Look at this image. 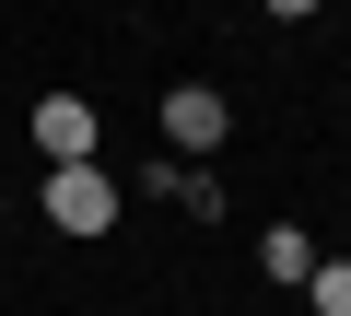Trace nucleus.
Wrapping results in <instances>:
<instances>
[{
    "label": "nucleus",
    "instance_id": "nucleus-1",
    "mask_svg": "<svg viewBox=\"0 0 351 316\" xmlns=\"http://www.w3.org/2000/svg\"><path fill=\"white\" fill-rule=\"evenodd\" d=\"M117 199H129V188H117L106 165H59V176L36 188V223H59V234H117Z\"/></svg>",
    "mask_w": 351,
    "mask_h": 316
},
{
    "label": "nucleus",
    "instance_id": "nucleus-2",
    "mask_svg": "<svg viewBox=\"0 0 351 316\" xmlns=\"http://www.w3.org/2000/svg\"><path fill=\"white\" fill-rule=\"evenodd\" d=\"M152 129H164V165H199V152H223V129H234V106H223L211 82H176Z\"/></svg>",
    "mask_w": 351,
    "mask_h": 316
},
{
    "label": "nucleus",
    "instance_id": "nucleus-3",
    "mask_svg": "<svg viewBox=\"0 0 351 316\" xmlns=\"http://www.w3.org/2000/svg\"><path fill=\"white\" fill-rule=\"evenodd\" d=\"M24 141L47 152V176H59V165H94V141H106V129H94V106H82V94H36Z\"/></svg>",
    "mask_w": 351,
    "mask_h": 316
},
{
    "label": "nucleus",
    "instance_id": "nucleus-4",
    "mask_svg": "<svg viewBox=\"0 0 351 316\" xmlns=\"http://www.w3.org/2000/svg\"><path fill=\"white\" fill-rule=\"evenodd\" d=\"M258 281L304 293V281H316V234H304V223H269V234H258Z\"/></svg>",
    "mask_w": 351,
    "mask_h": 316
},
{
    "label": "nucleus",
    "instance_id": "nucleus-5",
    "mask_svg": "<svg viewBox=\"0 0 351 316\" xmlns=\"http://www.w3.org/2000/svg\"><path fill=\"white\" fill-rule=\"evenodd\" d=\"M304 304H316V316H351V258H316V281H304Z\"/></svg>",
    "mask_w": 351,
    "mask_h": 316
},
{
    "label": "nucleus",
    "instance_id": "nucleus-6",
    "mask_svg": "<svg viewBox=\"0 0 351 316\" xmlns=\"http://www.w3.org/2000/svg\"><path fill=\"white\" fill-rule=\"evenodd\" d=\"M0 223H12V199H0Z\"/></svg>",
    "mask_w": 351,
    "mask_h": 316
}]
</instances>
